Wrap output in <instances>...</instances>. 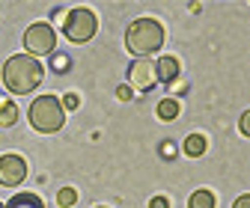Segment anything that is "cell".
<instances>
[{
  "instance_id": "7a4b0ae2",
  "label": "cell",
  "mask_w": 250,
  "mask_h": 208,
  "mask_svg": "<svg viewBox=\"0 0 250 208\" xmlns=\"http://www.w3.org/2000/svg\"><path fill=\"white\" fill-rule=\"evenodd\" d=\"M164 24L158 18H137L125 30V48L134 54V59H143L164 45Z\"/></svg>"
},
{
  "instance_id": "cb8c5ba5",
  "label": "cell",
  "mask_w": 250,
  "mask_h": 208,
  "mask_svg": "<svg viewBox=\"0 0 250 208\" xmlns=\"http://www.w3.org/2000/svg\"><path fill=\"white\" fill-rule=\"evenodd\" d=\"M99 208H104V205H99Z\"/></svg>"
},
{
  "instance_id": "4fadbf2b",
  "label": "cell",
  "mask_w": 250,
  "mask_h": 208,
  "mask_svg": "<svg viewBox=\"0 0 250 208\" xmlns=\"http://www.w3.org/2000/svg\"><path fill=\"white\" fill-rule=\"evenodd\" d=\"M18 122V107L12 104V101H0V128H12Z\"/></svg>"
},
{
  "instance_id": "7c38bea8",
  "label": "cell",
  "mask_w": 250,
  "mask_h": 208,
  "mask_svg": "<svg viewBox=\"0 0 250 208\" xmlns=\"http://www.w3.org/2000/svg\"><path fill=\"white\" fill-rule=\"evenodd\" d=\"M217 205V199H214V193L211 190H194L191 193V199H188V208H214Z\"/></svg>"
},
{
  "instance_id": "5bb4252c",
  "label": "cell",
  "mask_w": 250,
  "mask_h": 208,
  "mask_svg": "<svg viewBox=\"0 0 250 208\" xmlns=\"http://www.w3.org/2000/svg\"><path fill=\"white\" fill-rule=\"evenodd\" d=\"M75 202H78V190L75 188H60L57 190V205L60 208H72Z\"/></svg>"
},
{
  "instance_id": "2e32d148",
  "label": "cell",
  "mask_w": 250,
  "mask_h": 208,
  "mask_svg": "<svg viewBox=\"0 0 250 208\" xmlns=\"http://www.w3.org/2000/svg\"><path fill=\"white\" fill-rule=\"evenodd\" d=\"M158 149H161V158H164V161H173V158H176V152H179V146H176L173 140H164Z\"/></svg>"
},
{
  "instance_id": "7402d4cb",
  "label": "cell",
  "mask_w": 250,
  "mask_h": 208,
  "mask_svg": "<svg viewBox=\"0 0 250 208\" xmlns=\"http://www.w3.org/2000/svg\"><path fill=\"white\" fill-rule=\"evenodd\" d=\"M51 21L62 27V21H66V9H54V18H51Z\"/></svg>"
},
{
  "instance_id": "5b68a950",
  "label": "cell",
  "mask_w": 250,
  "mask_h": 208,
  "mask_svg": "<svg viewBox=\"0 0 250 208\" xmlns=\"http://www.w3.org/2000/svg\"><path fill=\"white\" fill-rule=\"evenodd\" d=\"M24 48H27V57H33V59L54 54V48H57V33H54V27L45 24V21L30 24V27L24 30Z\"/></svg>"
},
{
  "instance_id": "44dd1931",
  "label": "cell",
  "mask_w": 250,
  "mask_h": 208,
  "mask_svg": "<svg viewBox=\"0 0 250 208\" xmlns=\"http://www.w3.org/2000/svg\"><path fill=\"white\" fill-rule=\"evenodd\" d=\"M232 208H250V193H241L238 199H235V205Z\"/></svg>"
},
{
  "instance_id": "ba28073f",
  "label": "cell",
  "mask_w": 250,
  "mask_h": 208,
  "mask_svg": "<svg viewBox=\"0 0 250 208\" xmlns=\"http://www.w3.org/2000/svg\"><path fill=\"white\" fill-rule=\"evenodd\" d=\"M182 75V63L176 57H158L155 59V83H176Z\"/></svg>"
},
{
  "instance_id": "52a82bcc",
  "label": "cell",
  "mask_w": 250,
  "mask_h": 208,
  "mask_svg": "<svg viewBox=\"0 0 250 208\" xmlns=\"http://www.w3.org/2000/svg\"><path fill=\"white\" fill-rule=\"evenodd\" d=\"M128 86L131 89H140V93H149L155 86V59L143 57V59H134L128 66Z\"/></svg>"
},
{
  "instance_id": "ac0fdd59",
  "label": "cell",
  "mask_w": 250,
  "mask_h": 208,
  "mask_svg": "<svg viewBox=\"0 0 250 208\" xmlns=\"http://www.w3.org/2000/svg\"><path fill=\"white\" fill-rule=\"evenodd\" d=\"M238 128H241V134H244V137H250V110H244V113H241Z\"/></svg>"
},
{
  "instance_id": "6da1fadb",
  "label": "cell",
  "mask_w": 250,
  "mask_h": 208,
  "mask_svg": "<svg viewBox=\"0 0 250 208\" xmlns=\"http://www.w3.org/2000/svg\"><path fill=\"white\" fill-rule=\"evenodd\" d=\"M42 80H45V66L27 54H15L3 63V86L12 95H30Z\"/></svg>"
},
{
  "instance_id": "30bf717a",
  "label": "cell",
  "mask_w": 250,
  "mask_h": 208,
  "mask_svg": "<svg viewBox=\"0 0 250 208\" xmlns=\"http://www.w3.org/2000/svg\"><path fill=\"white\" fill-rule=\"evenodd\" d=\"M3 208H45V202H42V196H39V193L24 190V193H15Z\"/></svg>"
},
{
  "instance_id": "ffe728a7",
  "label": "cell",
  "mask_w": 250,
  "mask_h": 208,
  "mask_svg": "<svg viewBox=\"0 0 250 208\" xmlns=\"http://www.w3.org/2000/svg\"><path fill=\"white\" fill-rule=\"evenodd\" d=\"M149 208H170V199L158 193V196H152V199H149Z\"/></svg>"
},
{
  "instance_id": "603a6c76",
  "label": "cell",
  "mask_w": 250,
  "mask_h": 208,
  "mask_svg": "<svg viewBox=\"0 0 250 208\" xmlns=\"http://www.w3.org/2000/svg\"><path fill=\"white\" fill-rule=\"evenodd\" d=\"M0 208H3V202H0Z\"/></svg>"
},
{
  "instance_id": "e0dca14e",
  "label": "cell",
  "mask_w": 250,
  "mask_h": 208,
  "mask_svg": "<svg viewBox=\"0 0 250 208\" xmlns=\"http://www.w3.org/2000/svg\"><path fill=\"white\" fill-rule=\"evenodd\" d=\"M62 110H78V104H81V98L75 95V93H69V95H62Z\"/></svg>"
},
{
  "instance_id": "9a60e30c",
  "label": "cell",
  "mask_w": 250,
  "mask_h": 208,
  "mask_svg": "<svg viewBox=\"0 0 250 208\" xmlns=\"http://www.w3.org/2000/svg\"><path fill=\"white\" fill-rule=\"evenodd\" d=\"M69 69H72V59L66 54H51V72L62 75V72H69Z\"/></svg>"
},
{
  "instance_id": "277c9868",
  "label": "cell",
  "mask_w": 250,
  "mask_h": 208,
  "mask_svg": "<svg viewBox=\"0 0 250 208\" xmlns=\"http://www.w3.org/2000/svg\"><path fill=\"white\" fill-rule=\"evenodd\" d=\"M99 30V18L92 9L86 6H78V9H69L66 12V21H62V36L75 45H86Z\"/></svg>"
},
{
  "instance_id": "9c48e42d",
  "label": "cell",
  "mask_w": 250,
  "mask_h": 208,
  "mask_svg": "<svg viewBox=\"0 0 250 208\" xmlns=\"http://www.w3.org/2000/svg\"><path fill=\"white\" fill-rule=\"evenodd\" d=\"M206 149H208L206 134H188V137L182 140V152H185L188 158H203Z\"/></svg>"
},
{
  "instance_id": "8fae6325",
  "label": "cell",
  "mask_w": 250,
  "mask_h": 208,
  "mask_svg": "<svg viewBox=\"0 0 250 208\" xmlns=\"http://www.w3.org/2000/svg\"><path fill=\"white\" fill-rule=\"evenodd\" d=\"M179 110H182V104L176 98H164V101H158V107H155V113H158L161 122H173V119L179 116Z\"/></svg>"
},
{
  "instance_id": "d6986e66",
  "label": "cell",
  "mask_w": 250,
  "mask_h": 208,
  "mask_svg": "<svg viewBox=\"0 0 250 208\" xmlns=\"http://www.w3.org/2000/svg\"><path fill=\"white\" fill-rule=\"evenodd\" d=\"M131 95H134L131 86H116V98H119V101H131Z\"/></svg>"
},
{
  "instance_id": "3957f363",
  "label": "cell",
  "mask_w": 250,
  "mask_h": 208,
  "mask_svg": "<svg viewBox=\"0 0 250 208\" xmlns=\"http://www.w3.org/2000/svg\"><path fill=\"white\" fill-rule=\"evenodd\" d=\"M30 125L39 134H57L66 125V110L57 95H39L30 104Z\"/></svg>"
},
{
  "instance_id": "8992f818",
  "label": "cell",
  "mask_w": 250,
  "mask_h": 208,
  "mask_svg": "<svg viewBox=\"0 0 250 208\" xmlns=\"http://www.w3.org/2000/svg\"><path fill=\"white\" fill-rule=\"evenodd\" d=\"M27 178V161L15 152L0 155V185L3 188H18Z\"/></svg>"
}]
</instances>
